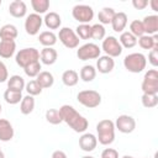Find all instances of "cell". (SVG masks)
<instances>
[{
	"label": "cell",
	"mask_w": 158,
	"mask_h": 158,
	"mask_svg": "<svg viewBox=\"0 0 158 158\" xmlns=\"http://www.w3.org/2000/svg\"><path fill=\"white\" fill-rule=\"evenodd\" d=\"M115 14H116V11L112 9V7H102L100 11H99V14H98V20H99V23L100 25H109V23H111V21H112V19H114V16H115Z\"/></svg>",
	"instance_id": "4316f807"
},
{
	"label": "cell",
	"mask_w": 158,
	"mask_h": 158,
	"mask_svg": "<svg viewBox=\"0 0 158 158\" xmlns=\"http://www.w3.org/2000/svg\"><path fill=\"white\" fill-rule=\"evenodd\" d=\"M96 139L102 146H110L115 141V123L109 118H104L96 123Z\"/></svg>",
	"instance_id": "7a4b0ae2"
},
{
	"label": "cell",
	"mask_w": 158,
	"mask_h": 158,
	"mask_svg": "<svg viewBox=\"0 0 158 158\" xmlns=\"http://www.w3.org/2000/svg\"><path fill=\"white\" fill-rule=\"evenodd\" d=\"M38 41L43 47H53L57 43V35L53 31H43L40 33Z\"/></svg>",
	"instance_id": "83f0119b"
},
{
	"label": "cell",
	"mask_w": 158,
	"mask_h": 158,
	"mask_svg": "<svg viewBox=\"0 0 158 158\" xmlns=\"http://www.w3.org/2000/svg\"><path fill=\"white\" fill-rule=\"evenodd\" d=\"M31 6L35 10V14H38V15L47 14L49 9V1L48 0H31Z\"/></svg>",
	"instance_id": "e575fe53"
},
{
	"label": "cell",
	"mask_w": 158,
	"mask_h": 158,
	"mask_svg": "<svg viewBox=\"0 0 158 158\" xmlns=\"http://www.w3.org/2000/svg\"><path fill=\"white\" fill-rule=\"evenodd\" d=\"M115 68V60L114 58L109 57V56H100L96 59V72L101 73V74H109L114 70Z\"/></svg>",
	"instance_id": "5bb4252c"
},
{
	"label": "cell",
	"mask_w": 158,
	"mask_h": 158,
	"mask_svg": "<svg viewBox=\"0 0 158 158\" xmlns=\"http://www.w3.org/2000/svg\"><path fill=\"white\" fill-rule=\"evenodd\" d=\"M98 146V139L94 133L84 132L79 137V147L84 152H93Z\"/></svg>",
	"instance_id": "4fadbf2b"
},
{
	"label": "cell",
	"mask_w": 158,
	"mask_h": 158,
	"mask_svg": "<svg viewBox=\"0 0 158 158\" xmlns=\"http://www.w3.org/2000/svg\"><path fill=\"white\" fill-rule=\"evenodd\" d=\"M51 158H68V157H67L65 152L58 149V151H54V152L52 153V157H51Z\"/></svg>",
	"instance_id": "f6af8a7d"
},
{
	"label": "cell",
	"mask_w": 158,
	"mask_h": 158,
	"mask_svg": "<svg viewBox=\"0 0 158 158\" xmlns=\"http://www.w3.org/2000/svg\"><path fill=\"white\" fill-rule=\"evenodd\" d=\"M36 81L40 84V86L42 89H48L54 84V77L51 72L47 70H42L37 77H36Z\"/></svg>",
	"instance_id": "cb8c5ba5"
},
{
	"label": "cell",
	"mask_w": 158,
	"mask_h": 158,
	"mask_svg": "<svg viewBox=\"0 0 158 158\" xmlns=\"http://www.w3.org/2000/svg\"><path fill=\"white\" fill-rule=\"evenodd\" d=\"M77 100L80 105H83L88 109H94L101 104V94L93 89L81 90L77 95Z\"/></svg>",
	"instance_id": "8992f818"
},
{
	"label": "cell",
	"mask_w": 158,
	"mask_h": 158,
	"mask_svg": "<svg viewBox=\"0 0 158 158\" xmlns=\"http://www.w3.org/2000/svg\"><path fill=\"white\" fill-rule=\"evenodd\" d=\"M130 32H131L136 38H139L141 36L146 35V33H144L143 25H142V21H139V20H133V21H131V23H130Z\"/></svg>",
	"instance_id": "8d00e7d4"
},
{
	"label": "cell",
	"mask_w": 158,
	"mask_h": 158,
	"mask_svg": "<svg viewBox=\"0 0 158 158\" xmlns=\"http://www.w3.org/2000/svg\"><path fill=\"white\" fill-rule=\"evenodd\" d=\"M121 158H135V157H132V156H128V154H126V156H122Z\"/></svg>",
	"instance_id": "7dc6e473"
},
{
	"label": "cell",
	"mask_w": 158,
	"mask_h": 158,
	"mask_svg": "<svg viewBox=\"0 0 158 158\" xmlns=\"http://www.w3.org/2000/svg\"><path fill=\"white\" fill-rule=\"evenodd\" d=\"M79 81V74L74 69H67L62 74V83L65 86H75Z\"/></svg>",
	"instance_id": "484cf974"
},
{
	"label": "cell",
	"mask_w": 158,
	"mask_h": 158,
	"mask_svg": "<svg viewBox=\"0 0 158 158\" xmlns=\"http://www.w3.org/2000/svg\"><path fill=\"white\" fill-rule=\"evenodd\" d=\"M16 52L15 41H0V57L4 59L11 58Z\"/></svg>",
	"instance_id": "603a6c76"
},
{
	"label": "cell",
	"mask_w": 158,
	"mask_h": 158,
	"mask_svg": "<svg viewBox=\"0 0 158 158\" xmlns=\"http://www.w3.org/2000/svg\"><path fill=\"white\" fill-rule=\"evenodd\" d=\"M142 25H143L146 35H149V36L157 35V32H158V16L157 15L144 16V19L142 20Z\"/></svg>",
	"instance_id": "e0dca14e"
},
{
	"label": "cell",
	"mask_w": 158,
	"mask_h": 158,
	"mask_svg": "<svg viewBox=\"0 0 158 158\" xmlns=\"http://www.w3.org/2000/svg\"><path fill=\"white\" fill-rule=\"evenodd\" d=\"M148 4L151 5L152 10H154V11H158V2H157V0H151Z\"/></svg>",
	"instance_id": "bcb514c9"
},
{
	"label": "cell",
	"mask_w": 158,
	"mask_h": 158,
	"mask_svg": "<svg viewBox=\"0 0 158 158\" xmlns=\"http://www.w3.org/2000/svg\"><path fill=\"white\" fill-rule=\"evenodd\" d=\"M6 83H7V89H10V90H15V91H20V93H22V90H25L26 83L21 75H17V74L11 75Z\"/></svg>",
	"instance_id": "d4e9b609"
},
{
	"label": "cell",
	"mask_w": 158,
	"mask_h": 158,
	"mask_svg": "<svg viewBox=\"0 0 158 158\" xmlns=\"http://www.w3.org/2000/svg\"><path fill=\"white\" fill-rule=\"evenodd\" d=\"M81 158H95V157H93V156H83Z\"/></svg>",
	"instance_id": "681fc988"
},
{
	"label": "cell",
	"mask_w": 158,
	"mask_h": 158,
	"mask_svg": "<svg viewBox=\"0 0 158 158\" xmlns=\"http://www.w3.org/2000/svg\"><path fill=\"white\" fill-rule=\"evenodd\" d=\"M75 33L79 37V40H90L91 38V25L79 23L75 28Z\"/></svg>",
	"instance_id": "836d02e7"
},
{
	"label": "cell",
	"mask_w": 158,
	"mask_h": 158,
	"mask_svg": "<svg viewBox=\"0 0 158 158\" xmlns=\"http://www.w3.org/2000/svg\"><path fill=\"white\" fill-rule=\"evenodd\" d=\"M19 31L17 27L12 23H6L0 27V40L1 41H15Z\"/></svg>",
	"instance_id": "ffe728a7"
},
{
	"label": "cell",
	"mask_w": 158,
	"mask_h": 158,
	"mask_svg": "<svg viewBox=\"0 0 158 158\" xmlns=\"http://www.w3.org/2000/svg\"><path fill=\"white\" fill-rule=\"evenodd\" d=\"M44 117H46V121L49 122L51 125H59L60 122H63L62 115L58 109H48L46 111Z\"/></svg>",
	"instance_id": "d6a6232c"
},
{
	"label": "cell",
	"mask_w": 158,
	"mask_h": 158,
	"mask_svg": "<svg viewBox=\"0 0 158 158\" xmlns=\"http://www.w3.org/2000/svg\"><path fill=\"white\" fill-rule=\"evenodd\" d=\"M42 64H41V62L38 60V62H35V63H31V64H28L27 67H25L23 68V72H25V74L27 75V77H30V78H36L42 70Z\"/></svg>",
	"instance_id": "d590c367"
},
{
	"label": "cell",
	"mask_w": 158,
	"mask_h": 158,
	"mask_svg": "<svg viewBox=\"0 0 158 158\" xmlns=\"http://www.w3.org/2000/svg\"><path fill=\"white\" fill-rule=\"evenodd\" d=\"M101 49L105 52V56H109L111 58H116L121 56L123 48L121 47L118 40L115 36H107L102 40L101 43Z\"/></svg>",
	"instance_id": "30bf717a"
},
{
	"label": "cell",
	"mask_w": 158,
	"mask_h": 158,
	"mask_svg": "<svg viewBox=\"0 0 158 158\" xmlns=\"http://www.w3.org/2000/svg\"><path fill=\"white\" fill-rule=\"evenodd\" d=\"M9 79V70L7 67L2 60H0V83H5Z\"/></svg>",
	"instance_id": "7bdbcfd3"
},
{
	"label": "cell",
	"mask_w": 158,
	"mask_h": 158,
	"mask_svg": "<svg viewBox=\"0 0 158 158\" xmlns=\"http://www.w3.org/2000/svg\"><path fill=\"white\" fill-rule=\"evenodd\" d=\"M43 23H44L46 27L49 28V30H58V28L60 27V25H62V19H60V16H59L57 12L49 11V12H47V14L44 15V17H43Z\"/></svg>",
	"instance_id": "44dd1931"
},
{
	"label": "cell",
	"mask_w": 158,
	"mask_h": 158,
	"mask_svg": "<svg viewBox=\"0 0 158 158\" xmlns=\"http://www.w3.org/2000/svg\"><path fill=\"white\" fill-rule=\"evenodd\" d=\"M101 56V48L93 42L84 43L77 49V57L80 60H90V59H98Z\"/></svg>",
	"instance_id": "ba28073f"
},
{
	"label": "cell",
	"mask_w": 158,
	"mask_h": 158,
	"mask_svg": "<svg viewBox=\"0 0 158 158\" xmlns=\"http://www.w3.org/2000/svg\"><path fill=\"white\" fill-rule=\"evenodd\" d=\"M96 77V69L94 65L91 64H86V65H83L81 69H80V73H79V78L85 81V83H90L95 79Z\"/></svg>",
	"instance_id": "4dcf8cb0"
},
{
	"label": "cell",
	"mask_w": 158,
	"mask_h": 158,
	"mask_svg": "<svg viewBox=\"0 0 158 158\" xmlns=\"http://www.w3.org/2000/svg\"><path fill=\"white\" fill-rule=\"evenodd\" d=\"M42 23H43V19L41 17V15L38 14H30L26 16V20H25V31L27 35L30 36H36L38 35L41 27H42Z\"/></svg>",
	"instance_id": "8fae6325"
},
{
	"label": "cell",
	"mask_w": 158,
	"mask_h": 158,
	"mask_svg": "<svg viewBox=\"0 0 158 158\" xmlns=\"http://www.w3.org/2000/svg\"><path fill=\"white\" fill-rule=\"evenodd\" d=\"M114 123H115V130H118L121 133H132L136 128V120L126 114L117 116Z\"/></svg>",
	"instance_id": "7c38bea8"
},
{
	"label": "cell",
	"mask_w": 158,
	"mask_h": 158,
	"mask_svg": "<svg viewBox=\"0 0 158 158\" xmlns=\"http://www.w3.org/2000/svg\"><path fill=\"white\" fill-rule=\"evenodd\" d=\"M25 90L27 91V95H31V96H36V95H40L42 93V88L40 86V84L36 81V79L33 80H30L28 83H26L25 85Z\"/></svg>",
	"instance_id": "ab89813d"
},
{
	"label": "cell",
	"mask_w": 158,
	"mask_h": 158,
	"mask_svg": "<svg viewBox=\"0 0 158 158\" xmlns=\"http://www.w3.org/2000/svg\"><path fill=\"white\" fill-rule=\"evenodd\" d=\"M105 35H106V30L102 25H100V23L91 25V38L93 40L102 41L105 38Z\"/></svg>",
	"instance_id": "f35d334b"
},
{
	"label": "cell",
	"mask_w": 158,
	"mask_h": 158,
	"mask_svg": "<svg viewBox=\"0 0 158 158\" xmlns=\"http://www.w3.org/2000/svg\"><path fill=\"white\" fill-rule=\"evenodd\" d=\"M141 89L143 94L149 95H157L158 94V70L156 68L148 69L144 75L141 84Z\"/></svg>",
	"instance_id": "5b68a950"
},
{
	"label": "cell",
	"mask_w": 158,
	"mask_h": 158,
	"mask_svg": "<svg viewBox=\"0 0 158 158\" xmlns=\"http://www.w3.org/2000/svg\"><path fill=\"white\" fill-rule=\"evenodd\" d=\"M22 98H23L22 93H20V91H15V90H10V89H6L4 91V100L10 105L20 104Z\"/></svg>",
	"instance_id": "1f68e13d"
},
{
	"label": "cell",
	"mask_w": 158,
	"mask_h": 158,
	"mask_svg": "<svg viewBox=\"0 0 158 158\" xmlns=\"http://www.w3.org/2000/svg\"><path fill=\"white\" fill-rule=\"evenodd\" d=\"M0 151H1V147H0Z\"/></svg>",
	"instance_id": "f5cc1de1"
},
{
	"label": "cell",
	"mask_w": 158,
	"mask_h": 158,
	"mask_svg": "<svg viewBox=\"0 0 158 158\" xmlns=\"http://www.w3.org/2000/svg\"><path fill=\"white\" fill-rule=\"evenodd\" d=\"M14 135H15V131L11 122L6 118H0V141L9 142L14 138Z\"/></svg>",
	"instance_id": "2e32d148"
},
{
	"label": "cell",
	"mask_w": 158,
	"mask_h": 158,
	"mask_svg": "<svg viewBox=\"0 0 158 158\" xmlns=\"http://www.w3.org/2000/svg\"><path fill=\"white\" fill-rule=\"evenodd\" d=\"M72 16L79 23H89L94 19V10L89 5L78 4L72 9Z\"/></svg>",
	"instance_id": "9c48e42d"
},
{
	"label": "cell",
	"mask_w": 158,
	"mask_h": 158,
	"mask_svg": "<svg viewBox=\"0 0 158 158\" xmlns=\"http://www.w3.org/2000/svg\"><path fill=\"white\" fill-rule=\"evenodd\" d=\"M148 62H149V64L153 68H156L158 65V47H156V48L149 51V53H148Z\"/></svg>",
	"instance_id": "60d3db41"
},
{
	"label": "cell",
	"mask_w": 158,
	"mask_h": 158,
	"mask_svg": "<svg viewBox=\"0 0 158 158\" xmlns=\"http://www.w3.org/2000/svg\"><path fill=\"white\" fill-rule=\"evenodd\" d=\"M1 111H2V106H1V104H0V114H1Z\"/></svg>",
	"instance_id": "f907efd6"
},
{
	"label": "cell",
	"mask_w": 158,
	"mask_h": 158,
	"mask_svg": "<svg viewBox=\"0 0 158 158\" xmlns=\"http://www.w3.org/2000/svg\"><path fill=\"white\" fill-rule=\"evenodd\" d=\"M100 158H120L118 157V152L114 148H105L101 152Z\"/></svg>",
	"instance_id": "b9f144b4"
},
{
	"label": "cell",
	"mask_w": 158,
	"mask_h": 158,
	"mask_svg": "<svg viewBox=\"0 0 158 158\" xmlns=\"http://www.w3.org/2000/svg\"><path fill=\"white\" fill-rule=\"evenodd\" d=\"M57 38H59L60 43L65 48L74 49V48H78L79 47V41L80 40L77 36L75 31L72 30L70 27H62V28H59V32H58Z\"/></svg>",
	"instance_id": "52a82bcc"
},
{
	"label": "cell",
	"mask_w": 158,
	"mask_h": 158,
	"mask_svg": "<svg viewBox=\"0 0 158 158\" xmlns=\"http://www.w3.org/2000/svg\"><path fill=\"white\" fill-rule=\"evenodd\" d=\"M40 59L42 64L46 65H52L57 62L58 59V53L53 47H44L41 52H40Z\"/></svg>",
	"instance_id": "ac0fdd59"
},
{
	"label": "cell",
	"mask_w": 158,
	"mask_h": 158,
	"mask_svg": "<svg viewBox=\"0 0 158 158\" xmlns=\"http://www.w3.org/2000/svg\"><path fill=\"white\" fill-rule=\"evenodd\" d=\"M40 60V51L36 49L35 47H26L20 49L15 54V62L19 67L25 68L31 63L38 62Z\"/></svg>",
	"instance_id": "277c9868"
},
{
	"label": "cell",
	"mask_w": 158,
	"mask_h": 158,
	"mask_svg": "<svg viewBox=\"0 0 158 158\" xmlns=\"http://www.w3.org/2000/svg\"><path fill=\"white\" fill-rule=\"evenodd\" d=\"M141 102L143 107L146 109H152L158 105V94L157 95H149V94H143L141 98Z\"/></svg>",
	"instance_id": "74e56055"
},
{
	"label": "cell",
	"mask_w": 158,
	"mask_h": 158,
	"mask_svg": "<svg viewBox=\"0 0 158 158\" xmlns=\"http://www.w3.org/2000/svg\"><path fill=\"white\" fill-rule=\"evenodd\" d=\"M132 6L136 10H143L148 6V1L147 0H132Z\"/></svg>",
	"instance_id": "ee69618b"
},
{
	"label": "cell",
	"mask_w": 158,
	"mask_h": 158,
	"mask_svg": "<svg viewBox=\"0 0 158 158\" xmlns=\"http://www.w3.org/2000/svg\"><path fill=\"white\" fill-rule=\"evenodd\" d=\"M146 65H147V58L143 53L133 52L123 58V67L130 73H135V74L141 73L146 69Z\"/></svg>",
	"instance_id": "3957f363"
},
{
	"label": "cell",
	"mask_w": 158,
	"mask_h": 158,
	"mask_svg": "<svg viewBox=\"0 0 158 158\" xmlns=\"http://www.w3.org/2000/svg\"><path fill=\"white\" fill-rule=\"evenodd\" d=\"M137 43L142 49H149L151 51V49L158 47V36L157 35H153V36L143 35L137 40Z\"/></svg>",
	"instance_id": "7402d4cb"
},
{
	"label": "cell",
	"mask_w": 158,
	"mask_h": 158,
	"mask_svg": "<svg viewBox=\"0 0 158 158\" xmlns=\"http://www.w3.org/2000/svg\"><path fill=\"white\" fill-rule=\"evenodd\" d=\"M122 48H133L137 44V38L130 32V31H123L120 35V38H117Z\"/></svg>",
	"instance_id": "f1b7e54d"
},
{
	"label": "cell",
	"mask_w": 158,
	"mask_h": 158,
	"mask_svg": "<svg viewBox=\"0 0 158 158\" xmlns=\"http://www.w3.org/2000/svg\"><path fill=\"white\" fill-rule=\"evenodd\" d=\"M127 22H128L127 15L125 12H122V11H118V12L115 14V16H114V19H112V21H111L110 25L112 26V30L115 32H120L121 33L126 28Z\"/></svg>",
	"instance_id": "d6986e66"
},
{
	"label": "cell",
	"mask_w": 158,
	"mask_h": 158,
	"mask_svg": "<svg viewBox=\"0 0 158 158\" xmlns=\"http://www.w3.org/2000/svg\"><path fill=\"white\" fill-rule=\"evenodd\" d=\"M9 14L16 19H22L27 14V5L22 0H14L9 5Z\"/></svg>",
	"instance_id": "9a60e30c"
},
{
	"label": "cell",
	"mask_w": 158,
	"mask_h": 158,
	"mask_svg": "<svg viewBox=\"0 0 158 158\" xmlns=\"http://www.w3.org/2000/svg\"><path fill=\"white\" fill-rule=\"evenodd\" d=\"M35 105H36L35 98L31 95H26L22 98L20 102V112L22 115H30L35 110Z\"/></svg>",
	"instance_id": "f546056e"
},
{
	"label": "cell",
	"mask_w": 158,
	"mask_h": 158,
	"mask_svg": "<svg viewBox=\"0 0 158 158\" xmlns=\"http://www.w3.org/2000/svg\"><path fill=\"white\" fill-rule=\"evenodd\" d=\"M59 112L62 115L63 122H65L74 132L77 133H84L89 127V121L80 115L72 105H62L59 107Z\"/></svg>",
	"instance_id": "6da1fadb"
},
{
	"label": "cell",
	"mask_w": 158,
	"mask_h": 158,
	"mask_svg": "<svg viewBox=\"0 0 158 158\" xmlns=\"http://www.w3.org/2000/svg\"><path fill=\"white\" fill-rule=\"evenodd\" d=\"M1 4H2V0H0V6H1Z\"/></svg>",
	"instance_id": "816d5d0a"
},
{
	"label": "cell",
	"mask_w": 158,
	"mask_h": 158,
	"mask_svg": "<svg viewBox=\"0 0 158 158\" xmlns=\"http://www.w3.org/2000/svg\"><path fill=\"white\" fill-rule=\"evenodd\" d=\"M0 158H5V154H4L2 151H0Z\"/></svg>",
	"instance_id": "c3c4849f"
}]
</instances>
